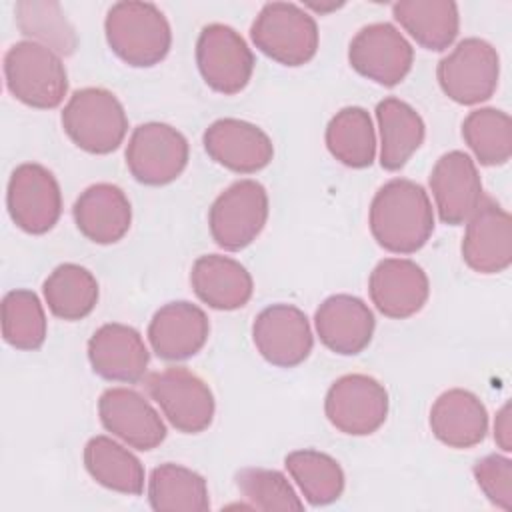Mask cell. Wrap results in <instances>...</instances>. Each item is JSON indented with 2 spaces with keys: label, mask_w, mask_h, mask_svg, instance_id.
<instances>
[{
  "label": "cell",
  "mask_w": 512,
  "mask_h": 512,
  "mask_svg": "<svg viewBox=\"0 0 512 512\" xmlns=\"http://www.w3.org/2000/svg\"><path fill=\"white\" fill-rule=\"evenodd\" d=\"M372 304L388 318L404 320L420 312L430 296V282L420 264L408 258L380 260L368 278Z\"/></svg>",
  "instance_id": "17"
},
{
  "label": "cell",
  "mask_w": 512,
  "mask_h": 512,
  "mask_svg": "<svg viewBox=\"0 0 512 512\" xmlns=\"http://www.w3.org/2000/svg\"><path fill=\"white\" fill-rule=\"evenodd\" d=\"M494 440L504 450H512V422H510V402H506L494 418Z\"/></svg>",
  "instance_id": "38"
},
{
  "label": "cell",
  "mask_w": 512,
  "mask_h": 512,
  "mask_svg": "<svg viewBox=\"0 0 512 512\" xmlns=\"http://www.w3.org/2000/svg\"><path fill=\"white\" fill-rule=\"evenodd\" d=\"M210 334L206 312L186 300L168 302L156 310L148 324V342L166 362L188 360L198 354Z\"/></svg>",
  "instance_id": "21"
},
{
  "label": "cell",
  "mask_w": 512,
  "mask_h": 512,
  "mask_svg": "<svg viewBox=\"0 0 512 512\" xmlns=\"http://www.w3.org/2000/svg\"><path fill=\"white\" fill-rule=\"evenodd\" d=\"M320 342L340 356L360 354L372 340L374 314L364 300L352 294L328 296L314 314Z\"/></svg>",
  "instance_id": "22"
},
{
  "label": "cell",
  "mask_w": 512,
  "mask_h": 512,
  "mask_svg": "<svg viewBox=\"0 0 512 512\" xmlns=\"http://www.w3.org/2000/svg\"><path fill=\"white\" fill-rule=\"evenodd\" d=\"M430 430L448 448H472L486 438V406L474 392L450 388L430 408Z\"/></svg>",
  "instance_id": "24"
},
{
  "label": "cell",
  "mask_w": 512,
  "mask_h": 512,
  "mask_svg": "<svg viewBox=\"0 0 512 512\" xmlns=\"http://www.w3.org/2000/svg\"><path fill=\"white\" fill-rule=\"evenodd\" d=\"M84 466L88 474L104 488L140 496L144 490L142 462L110 436H92L84 446Z\"/></svg>",
  "instance_id": "28"
},
{
  "label": "cell",
  "mask_w": 512,
  "mask_h": 512,
  "mask_svg": "<svg viewBox=\"0 0 512 512\" xmlns=\"http://www.w3.org/2000/svg\"><path fill=\"white\" fill-rule=\"evenodd\" d=\"M146 390L168 422L182 434H200L214 420V394L210 386L188 368L172 366L152 372L146 378Z\"/></svg>",
  "instance_id": "8"
},
{
  "label": "cell",
  "mask_w": 512,
  "mask_h": 512,
  "mask_svg": "<svg viewBox=\"0 0 512 512\" xmlns=\"http://www.w3.org/2000/svg\"><path fill=\"white\" fill-rule=\"evenodd\" d=\"M284 466L312 506L332 504L344 492V470L330 454L312 448L294 450L284 458Z\"/></svg>",
  "instance_id": "32"
},
{
  "label": "cell",
  "mask_w": 512,
  "mask_h": 512,
  "mask_svg": "<svg viewBox=\"0 0 512 512\" xmlns=\"http://www.w3.org/2000/svg\"><path fill=\"white\" fill-rule=\"evenodd\" d=\"M196 64L202 80L220 94L242 92L254 72V54L246 40L226 24H208L196 42Z\"/></svg>",
  "instance_id": "11"
},
{
  "label": "cell",
  "mask_w": 512,
  "mask_h": 512,
  "mask_svg": "<svg viewBox=\"0 0 512 512\" xmlns=\"http://www.w3.org/2000/svg\"><path fill=\"white\" fill-rule=\"evenodd\" d=\"M442 92L462 106H474L492 98L500 76V56L482 38L460 40L436 68Z\"/></svg>",
  "instance_id": "6"
},
{
  "label": "cell",
  "mask_w": 512,
  "mask_h": 512,
  "mask_svg": "<svg viewBox=\"0 0 512 512\" xmlns=\"http://www.w3.org/2000/svg\"><path fill=\"white\" fill-rule=\"evenodd\" d=\"M348 62L360 76L392 88L408 76L414 62V48L396 26L374 22L360 28L352 38Z\"/></svg>",
  "instance_id": "13"
},
{
  "label": "cell",
  "mask_w": 512,
  "mask_h": 512,
  "mask_svg": "<svg viewBox=\"0 0 512 512\" xmlns=\"http://www.w3.org/2000/svg\"><path fill=\"white\" fill-rule=\"evenodd\" d=\"M16 24L24 36L58 56H70L78 46L76 32L58 2H18Z\"/></svg>",
  "instance_id": "35"
},
{
  "label": "cell",
  "mask_w": 512,
  "mask_h": 512,
  "mask_svg": "<svg viewBox=\"0 0 512 512\" xmlns=\"http://www.w3.org/2000/svg\"><path fill=\"white\" fill-rule=\"evenodd\" d=\"M380 128V166L400 170L422 146L426 126L422 116L404 100L388 96L376 104Z\"/></svg>",
  "instance_id": "26"
},
{
  "label": "cell",
  "mask_w": 512,
  "mask_h": 512,
  "mask_svg": "<svg viewBox=\"0 0 512 512\" xmlns=\"http://www.w3.org/2000/svg\"><path fill=\"white\" fill-rule=\"evenodd\" d=\"M148 502L156 512H206L210 508L204 476L174 462H164L150 472Z\"/></svg>",
  "instance_id": "29"
},
{
  "label": "cell",
  "mask_w": 512,
  "mask_h": 512,
  "mask_svg": "<svg viewBox=\"0 0 512 512\" xmlns=\"http://www.w3.org/2000/svg\"><path fill=\"white\" fill-rule=\"evenodd\" d=\"M428 182L438 216L444 224L450 226L468 222V218L484 200L478 168L474 160L462 150L442 154L436 160Z\"/></svg>",
  "instance_id": "16"
},
{
  "label": "cell",
  "mask_w": 512,
  "mask_h": 512,
  "mask_svg": "<svg viewBox=\"0 0 512 512\" xmlns=\"http://www.w3.org/2000/svg\"><path fill=\"white\" fill-rule=\"evenodd\" d=\"M474 478L484 496L498 508L512 510V460L502 454L480 458L474 468Z\"/></svg>",
  "instance_id": "37"
},
{
  "label": "cell",
  "mask_w": 512,
  "mask_h": 512,
  "mask_svg": "<svg viewBox=\"0 0 512 512\" xmlns=\"http://www.w3.org/2000/svg\"><path fill=\"white\" fill-rule=\"evenodd\" d=\"M254 46L282 66H302L318 52V24L292 2H268L250 26Z\"/></svg>",
  "instance_id": "5"
},
{
  "label": "cell",
  "mask_w": 512,
  "mask_h": 512,
  "mask_svg": "<svg viewBox=\"0 0 512 512\" xmlns=\"http://www.w3.org/2000/svg\"><path fill=\"white\" fill-rule=\"evenodd\" d=\"M462 138L482 166H502L512 156V120L504 110H472L462 122Z\"/></svg>",
  "instance_id": "33"
},
{
  "label": "cell",
  "mask_w": 512,
  "mask_h": 512,
  "mask_svg": "<svg viewBox=\"0 0 512 512\" xmlns=\"http://www.w3.org/2000/svg\"><path fill=\"white\" fill-rule=\"evenodd\" d=\"M60 120L68 138L88 154L114 152L128 132L124 106L106 88L76 90L68 98Z\"/></svg>",
  "instance_id": "4"
},
{
  "label": "cell",
  "mask_w": 512,
  "mask_h": 512,
  "mask_svg": "<svg viewBox=\"0 0 512 512\" xmlns=\"http://www.w3.org/2000/svg\"><path fill=\"white\" fill-rule=\"evenodd\" d=\"M72 216L90 242L116 244L130 230L132 206L122 188L98 182L80 192L72 206Z\"/></svg>",
  "instance_id": "23"
},
{
  "label": "cell",
  "mask_w": 512,
  "mask_h": 512,
  "mask_svg": "<svg viewBox=\"0 0 512 512\" xmlns=\"http://www.w3.org/2000/svg\"><path fill=\"white\" fill-rule=\"evenodd\" d=\"M6 206L12 222L20 230L46 234L62 214L60 184L46 166L24 162L10 174Z\"/></svg>",
  "instance_id": "12"
},
{
  "label": "cell",
  "mask_w": 512,
  "mask_h": 512,
  "mask_svg": "<svg viewBox=\"0 0 512 512\" xmlns=\"http://www.w3.org/2000/svg\"><path fill=\"white\" fill-rule=\"evenodd\" d=\"M48 332L40 298L26 288H16L2 298V336L16 350H38Z\"/></svg>",
  "instance_id": "34"
},
{
  "label": "cell",
  "mask_w": 512,
  "mask_h": 512,
  "mask_svg": "<svg viewBox=\"0 0 512 512\" xmlns=\"http://www.w3.org/2000/svg\"><path fill=\"white\" fill-rule=\"evenodd\" d=\"M462 258L478 274H498L512 264V218L494 200H482L468 218Z\"/></svg>",
  "instance_id": "20"
},
{
  "label": "cell",
  "mask_w": 512,
  "mask_h": 512,
  "mask_svg": "<svg viewBox=\"0 0 512 512\" xmlns=\"http://www.w3.org/2000/svg\"><path fill=\"white\" fill-rule=\"evenodd\" d=\"M242 498L256 510H302L304 502L286 476L268 468H242L234 476Z\"/></svg>",
  "instance_id": "36"
},
{
  "label": "cell",
  "mask_w": 512,
  "mask_h": 512,
  "mask_svg": "<svg viewBox=\"0 0 512 512\" xmlns=\"http://www.w3.org/2000/svg\"><path fill=\"white\" fill-rule=\"evenodd\" d=\"M194 294L214 310H238L252 298L254 282L250 272L234 258L204 254L196 258L190 272Z\"/></svg>",
  "instance_id": "25"
},
{
  "label": "cell",
  "mask_w": 512,
  "mask_h": 512,
  "mask_svg": "<svg viewBox=\"0 0 512 512\" xmlns=\"http://www.w3.org/2000/svg\"><path fill=\"white\" fill-rule=\"evenodd\" d=\"M268 220V194L256 180H236L212 202L208 228L214 242L230 252L250 246Z\"/></svg>",
  "instance_id": "7"
},
{
  "label": "cell",
  "mask_w": 512,
  "mask_h": 512,
  "mask_svg": "<svg viewBox=\"0 0 512 512\" xmlns=\"http://www.w3.org/2000/svg\"><path fill=\"white\" fill-rule=\"evenodd\" d=\"M188 154V140L180 130L164 122H146L134 128L124 156L136 182L164 186L184 172Z\"/></svg>",
  "instance_id": "9"
},
{
  "label": "cell",
  "mask_w": 512,
  "mask_h": 512,
  "mask_svg": "<svg viewBox=\"0 0 512 512\" xmlns=\"http://www.w3.org/2000/svg\"><path fill=\"white\" fill-rule=\"evenodd\" d=\"M48 310L62 320L76 322L86 318L98 302V282L94 274L80 264L56 266L42 284Z\"/></svg>",
  "instance_id": "30"
},
{
  "label": "cell",
  "mask_w": 512,
  "mask_h": 512,
  "mask_svg": "<svg viewBox=\"0 0 512 512\" xmlns=\"http://www.w3.org/2000/svg\"><path fill=\"white\" fill-rule=\"evenodd\" d=\"M394 20L426 50L442 52L458 36L460 14L452 0H400L392 4Z\"/></svg>",
  "instance_id": "27"
},
{
  "label": "cell",
  "mask_w": 512,
  "mask_h": 512,
  "mask_svg": "<svg viewBox=\"0 0 512 512\" xmlns=\"http://www.w3.org/2000/svg\"><path fill=\"white\" fill-rule=\"evenodd\" d=\"M102 426L136 450H154L166 438V424L156 408L136 390L116 386L102 392L98 400Z\"/></svg>",
  "instance_id": "15"
},
{
  "label": "cell",
  "mask_w": 512,
  "mask_h": 512,
  "mask_svg": "<svg viewBox=\"0 0 512 512\" xmlns=\"http://www.w3.org/2000/svg\"><path fill=\"white\" fill-rule=\"evenodd\" d=\"M202 142L216 164L236 174H254L266 168L274 156L270 136L256 124L238 118L212 122L204 130Z\"/></svg>",
  "instance_id": "18"
},
{
  "label": "cell",
  "mask_w": 512,
  "mask_h": 512,
  "mask_svg": "<svg viewBox=\"0 0 512 512\" xmlns=\"http://www.w3.org/2000/svg\"><path fill=\"white\" fill-rule=\"evenodd\" d=\"M374 240L388 252L414 254L434 232V210L428 192L406 178L378 188L368 216Z\"/></svg>",
  "instance_id": "1"
},
{
  "label": "cell",
  "mask_w": 512,
  "mask_h": 512,
  "mask_svg": "<svg viewBox=\"0 0 512 512\" xmlns=\"http://www.w3.org/2000/svg\"><path fill=\"white\" fill-rule=\"evenodd\" d=\"M88 360L104 380L136 384L144 380L150 352L140 332L128 324L110 322L100 326L88 340Z\"/></svg>",
  "instance_id": "19"
},
{
  "label": "cell",
  "mask_w": 512,
  "mask_h": 512,
  "mask_svg": "<svg viewBox=\"0 0 512 512\" xmlns=\"http://www.w3.org/2000/svg\"><path fill=\"white\" fill-rule=\"evenodd\" d=\"M252 340L260 356L278 368L302 364L314 346L306 314L294 304H272L252 324Z\"/></svg>",
  "instance_id": "14"
},
{
  "label": "cell",
  "mask_w": 512,
  "mask_h": 512,
  "mask_svg": "<svg viewBox=\"0 0 512 512\" xmlns=\"http://www.w3.org/2000/svg\"><path fill=\"white\" fill-rule=\"evenodd\" d=\"M4 78L10 94L22 104L52 110L68 92V74L62 58L32 40L16 42L4 54Z\"/></svg>",
  "instance_id": "3"
},
{
  "label": "cell",
  "mask_w": 512,
  "mask_h": 512,
  "mask_svg": "<svg viewBox=\"0 0 512 512\" xmlns=\"http://www.w3.org/2000/svg\"><path fill=\"white\" fill-rule=\"evenodd\" d=\"M328 152L348 168H366L376 158V134L370 114L360 106L338 110L326 126Z\"/></svg>",
  "instance_id": "31"
},
{
  "label": "cell",
  "mask_w": 512,
  "mask_h": 512,
  "mask_svg": "<svg viewBox=\"0 0 512 512\" xmlns=\"http://www.w3.org/2000/svg\"><path fill=\"white\" fill-rule=\"evenodd\" d=\"M324 412L338 432L368 436L386 422L388 392L368 374H346L328 388Z\"/></svg>",
  "instance_id": "10"
},
{
  "label": "cell",
  "mask_w": 512,
  "mask_h": 512,
  "mask_svg": "<svg viewBox=\"0 0 512 512\" xmlns=\"http://www.w3.org/2000/svg\"><path fill=\"white\" fill-rule=\"evenodd\" d=\"M110 50L128 66L160 64L172 46V30L164 12L152 2L124 0L110 6L104 20Z\"/></svg>",
  "instance_id": "2"
}]
</instances>
